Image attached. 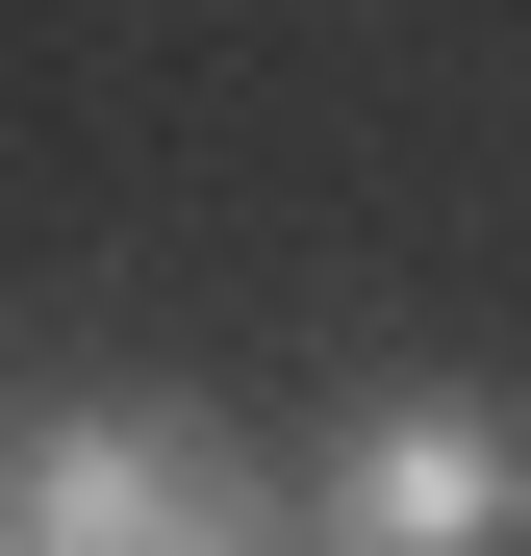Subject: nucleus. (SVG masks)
Instances as JSON below:
<instances>
[{"label": "nucleus", "mask_w": 531, "mask_h": 556, "mask_svg": "<svg viewBox=\"0 0 531 556\" xmlns=\"http://www.w3.org/2000/svg\"><path fill=\"white\" fill-rule=\"evenodd\" d=\"M0 556H279V481L253 430L152 405V380H76L0 430Z\"/></svg>", "instance_id": "obj_1"}, {"label": "nucleus", "mask_w": 531, "mask_h": 556, "mask_svg": "<svg viewBox=\"0 0 531 556\" xmlns=\"http://www.w3.org/2000/svg\"><path fill=\"white\" fill-rule=\"evenodd\" d=\"M279 556H531V405L506 380H354L279 481Z\"/></svg>", "instance_id": "obj_2"}]
</instances>
